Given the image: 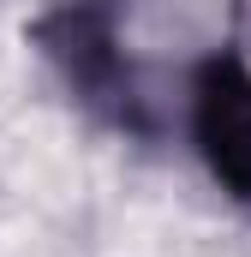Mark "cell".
<instances>
[{
	"instance_id": "cell-1",
	"label": "cell",
	"mask_w": 251,
	"mask_h": 257,
	"mask_svg": "<svg viewBox=\"0 0 251 257\" xmlns=\"http://www.w3.org/2000/svg\"><path fill=\"white\" fill-rule=\"evenodd\" d=\"M191 132L209 174L251 203V72L239 60H209L191 84Z\"/></svg>"
},
{
	"instance_id": "cell-2",
	"label": "cell",
	"mask_w": 251,
	"mask_h": 257,
	"mask_svg": "<svg viewBox=\"0 0 251 257\" xmlns=\"http://www.w3.org/2000/svg\"><path fill=\"white\" fill-rule=\"evenodd\" d=\"M48 54L66 66L72 90H84V102H120V36H114V6L108 0H78L60 18L42 24Z\"/></svg>"
}]
</instances>
